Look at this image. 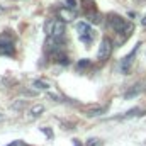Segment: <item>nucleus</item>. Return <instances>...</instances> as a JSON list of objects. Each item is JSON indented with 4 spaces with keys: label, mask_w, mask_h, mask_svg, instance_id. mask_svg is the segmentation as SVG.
<instances>
[{
    "label": "nucleus",
    "mask_w": 146,
    "mask_h": 146,
    "mask_svg": "<svg viewBox=\"0 0 146 146\" xmlns=\"http://www.w3.org/2000/svg\"><path fill=\"white\" fill-rule=\"evenodd\" d=\"M7 146H27L24 141H14V143H10V145H7Z\"/></svg>",
    "instance_id": "obj_16"
},
{
    "label": "nucleus",
    "mask_w": 146,
    "mask_h": 146,
    "mask_svg": "<svg viewBox=\"0 0 146 146\" xmlns=\"http://www.w3.org/2000/svg\"><path fill=\"white\" fill-rule=\"evenodd\" d=\"M76 17V12L72 10V9H68V7H63V9H60V21H63V22H70Z\"/></svg>",
    "instance_id": "obj_4"
},
{
    "label": "nucleus",
    "mask_w": 146,
    "mask_h": 146,
    "mask_svg": "<svg viewBox=\"0 0 146 146\" xmlns=\"http://www.w3.org/2000/svg\"><path fill=\"white\" fill-rule=\"evenodd\" d=\"M99 143H100V141H99L97 138H92V139H88V141L85 143V146H97Z\"/></svg>",
    "instance_id": "obj_13"
},
{
    "label": "nucleus",
    "mask_w": 146,
    "mask_h": 146,
    "mask_svg": "<svg viewBox=\"0 0 146 146\" xmlns=\"http://www.w3.org/2000/svg\"><path fill=\"white\" fill-rule=\"evenodd\" d=\"M139 92H143V85H141V83H138V85H134V87H133V88H131L129 92H126V95H124V97H126V99H131V97H134V95H138Z\"/></svg>",
    "instance_id": "obj_6"
},
{
    "label": "nucleus",
    "mask_w": 146,
    "mask_h": 146,
    "mask_svg": "<svg viewBox=\"0 0 146 146\" xmlns=\"http://www.w3.org/2000/svg\"><path fill=\"white\" fill-rule=\"evenodd\" d=\"M143 24H145V26H146V17H145V21H143Z\"/></svg>",
    "instance_id": "obj_19"
},
{
    "label": "nucleus",
    "mask_w": 146,
    "mask_h": 146,
    "mask_svg": "<svg viewBox=\"0 0 146 146\" xmlns=\"http://www.w3.org/2000/svg\"><path fill=\"white\" fill-rule=\"evenodd\" d=\"M3 119H5V115H3V114H0V121H3Z\"/></svg>",
    "instance_id": "obj_18"
},
{
    "label": "nucleus",
    "mask_w": 146,
    "mask_h": 146,
    "mask_svg": "<svg viewBox=\"0 0 146 146\" xmlns=\"http://www.w3.org/2000/svg\"><path fill=\"white\" fill-rule=\"evenodd\" d=\"M33 85L36 87V88H39V90H46L49 85H48V82H42V80H34L33 82Z\"/></svg>",
    "instance_id": "obj_10"
},
{
    "label": "nucleus",
    "mask_w": 146,
    "mask_h": 146,
    "mask_svg": "<svg viewBox=\"0 0 146 146\" xmlns=\"http://www.w3.org/2000/svg\"><path fill=\"white\" fill-rule=\"evenodd\" d=\"M88 65H90L88 60H82V61H78V68H85V66H88Z\"/></svg>",
    "instance_id": "obj_14"
},
{
    "label": "nucleus",
    "mask_w": 146,
    "mask_h": 146,
    "mask_svg": "<svg viewBox=\"0 0 146 146\" xmlns=\"http://www.w3.org/2000/svg\"><path fill=\"white\" fill-rule=\"evenodd\" d=\"M44 112V106H41V104H36V106H33L31 109H29V114L33 115V117H37V115H41Z\"/></svg>",
    "instance_id": "obj_7"
},
{
    "label": "nucleus",
    "mask_w": 146,
    "mask_h": 146,
    "mask_svg": "<svg viewBox=\"0 0 146 146\" xmlns=\"http://www.w3.org/2000/svg\"><path fill=\"white\" fill-rule=\"evenodd\" d=\"M88 19H90V22H94V24H99V22H102V17H100V15H97V14H92V15H88Z\"/></svg>",
    "instance_id": "obj_11"
},
{
    "label": "nucleus",
    "mask_w": 146,
    "mask_h": 146,
    "mask_svg": "<svg viewBox=\"0 0 146 146\" xmlns=\"http://www.w3.org/2000/svg\"><path fill=\"white\" fill-rule=\"evenodd\" d=\"M76 29L80 31V34L83 36L85 33H90V26L87 24V22H80V24H76Z\"/></svg>",
    "instance_id": "obj_9"
},
{
    "label": "nucleus",
    "mask_w": 146,
    "mask_h": 146,
    "mask_svg": "<svg viewBox=\"0 0 146 146\" xmlns=\"http://www.w3.org/2000/svg\"><path fill=\"white\" fill-rule=\"evenodd\" d=\"M42 133H46V134H48L49 138H53V133H51V131H49L48 127H42Z\"/></svg>",
    "instance_id": "obj_17"
},
{
    "label": "nucleus",
    "mask_w": 146,
    "mask_h": 146,
    "mask_svg": "<svg viewBox=\"0 0 146 146\" xmlns=\"http://www.w3.org/2000/svg\"><path fill=\"white\" fill-rule=\"evenodd\" d=\"M65 2H66V7L72 9V10H73V7H76V0H65Z\"/></svg>",
    "instance_id": "obj_15"
},
{
    "label": "nucleus",
    "mask_w": 146,
    "mask_h": 146,
    "mask_svg": "<svg viewBox=\"0 0 146 146\" xmlns=\"http://www.w3.org/2000/svg\"><path fill=\"white\" fill-rule=\"evenodd\" d=\"M112 41H110L109 37H104L102 39V42H100V48H99V53H97V56H99V60L100 61H106L107 58L110 56V53H112Z\"/></svg>",
    "instance_id": "obj_2"
},
{
    "label": "nucleus",
    "mask_w": 146,
    "mask_h": 146,
    "mask_svg": "<svg viewBox=\"0 0 146 146\" xmlns=\"http://www.w3.org/2000/svg\"><path fill=\"white\" fill-rule=\"evenodd\" d=\"M109 22H110V27H112L115 33L124 34L126 37H129V34L133 33V24H131V22H127L126 19L119 17V15H110Z\"/></svg>",
    "instance_id": "obj_1"
},
{
    "label": "nucleus",
    "mask_w": 146,
    "mask_h": 146,
    "mask_svg": "<svg viewBox=\"0 0 146 146\" xmlns=\"http://www.w3.org/2000/svg\"><path fill=\"white\" fill-rule=\"evenodd\" d=\"M138 112H141V109H131L129 112H126V114H124V117H133V115H136Z\"/></svg>",
    "instance_id": "obj_12"
},
{
    "label": "nucleus",
    "mask_w": 146,
    "mask_h": 146,
    "mask_svg": "<svg viewBox=\"0 0 146 146\" xmlns=\"http://www.w3.org/2000/svg\"><path fill=\"white\" fill-rule=\"evenodd\" d=\"M63 36H65V22L58 19V21L54 22V29H53V36L51 37L60 41V39H63Z\"/></svg>",
    "instance_id": "obj_3"
},
{
    "label": "nucleus",
    "mask_w": 146,
    "mask_h": 146,
    "mask_svg": "<svg viewBox=\"0 0 146 146\" xmlns=\"http://www.w3.org/2000/svg\"><path fill=\"white\" fill-rule=\"evenodd\" d=\"M104 110H106V107H100V106H88V107H85V114L88 117H94V115L104 114Z\"/></svg>",
    "instance_id": "obj_5"
},
{
    "label": "nucleus",
    "mask_w": 146,
    "mask_h": 146,
    "mask_svg": "<svg viewBox=\"0 0 146 146\" xmlns=\"http://www.w3.org/2000/svg\"><path fill=\"white\" fill-rule=\"evenodd\" d=\"M54 22H56V21H48V22H46V26H44V33H46V36H48V37H51V36H53Z\"/></svg>",
    "instance_id": "obj_8"
}]
</instances>
